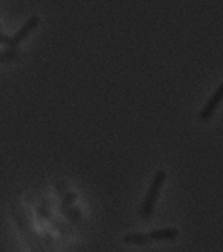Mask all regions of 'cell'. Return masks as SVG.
<instances>
[{"label":"cell","instance_id":"cell-1","mask_svg":"<svg viewBox=\"0 0 223 252\" xmlns=\"http://www.w3.org/2000/svg\"><path fill=\"white\" fill-rule=\"evenodd\" d=\"M165 180H166V173L163 170H158L155 173V177H153V182H151V185H149L148 192H146L143 205H141V217L146 219V220L151 219L153 212H155L158 197H160V192L165 185Z\"/></svg>","mask_w":223,"mask_h":252},{"label":"cell","instance_id":"cell-2","mask_svg":"<svg viewBox=\"0 0 223 252\" xmlns=\"http://www.w3.org/2000/svg\"><path fill=\"white\" fill-rule=\"evenodd\" d=\"M222 101H223V83L217 88V91L212 94V97L208 99V103L201 108L200 115H198V120H200V121H208L210 118L215 115V111L218 109V106L222 104Z\"/></svg>","mask_w":223,"mask_h":252},{"label":"cell","instance_id":"cell-3","mask_svg":"<svg viewBox=\"0 0 223 252\" xmlns=\"http://www.w3.org/2000/svg\"><path fill=\"white\" fill-rule=\"evenodd\" d=\"M151 241L161 242V241H175L180 235V230L176 227H163V229H153L151 232H148Z\"/></svg>","mask_w":223,"mask_h":252},{"label":"cell","instance_id":"cell-4","mask_svg":"<svg viewBox=\"0 0 223 252\" xmlns=\"http://www.w3.org/2000/svg\"><path fill=\"white\" fill-rule=\"evenodd\" d=\"M123 242L129 246H148L151 242V237L144 232H129L123 235Z\"/></svg>","mask_w":223,"mask_h":252},{"label":"cell","instance_id":"cell-5","mask_svg":"<svg viewBox=\"0 0 223 252\" xmlns=\"http://www.w3.org/2000/svg\"><path fill=\"white\" fill-rule=\"evenodd\" d=\"M15 58H17V51H15V49H9V51L0 52V63H2V61H10V59H15Z\"/></svg>","mask_w":223,"mask_h":252}]
</instances>
